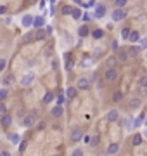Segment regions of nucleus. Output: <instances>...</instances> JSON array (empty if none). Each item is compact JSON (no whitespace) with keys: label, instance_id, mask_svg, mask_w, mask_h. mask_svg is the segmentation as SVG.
I'll use <instances>...</instances> for the list:
<instances>
[{"label":"nucleus","instance_id":"1","mask_svg":"<svg viewBox=\"0 0 147 156\" xmlns=\"http://www.w3.org/2000/svg\"><path fill=\"white\" fill-rule=\"evenodd\" d=\"M81 139H83V130L81 128H73V132L69 135V141L75 144V142H80Z\"/></svg>","mask_w":147,"mask_h":156},{"label":"nucleus","instance_id":"2","mask_svg":"<svg viewBox=\"0 0 147 156\" xmlns=\"http://www.w3.org/2000/svg\"><path fill=\"white\" fill-rule=\"evenodd\" d=\"M104 78L107 82H114V80L118 78V70H116V68H107L106 73H104Z\"/></svg>","mask_w":147,"mask_h":156},{"label":"nucleus","instance_id":"3","mask_svg":"<svg viewBox=\"0 0 147 156\" xmlns=\"http://www.w3.org/2000/svg\"><path fill=\"white\" fill-rule=\"evenodd\" d=\"M33 80H35V73H33V71H29V73H26V75L21 78V85L23 87H28V85L33 83Z\"/></svg>","mask_w":147,"mask_h":156},{"label":"nucleus","instance_id":"4","mask_svg":"<svg viewBox=\"0 0 147 156\" xmlns=\"http://www.w3.org/2000/svg\"><path fill=\"white\" fill-rule=\"evenodd\" d=\"M76 89H80V90H88L90 89V80L88 78H78Z\"/></svg>","mask_w":147,"mask_h":156},{"label":"nucleus","instance_id":"5","mask_svg":"<svg viewBox=\"0 0 147 156\" xmlns=\"http://www.w3.org/2000/svg\"><path fill=\"white\" fill-rule=\"evenodd\" d=\"M125 17H126L125 9H116V11H112V19H114V21H123Z\"/></svg>","mask_w":147,"mask_h":156},{"label":"nucleus","instance_id":"6","mask_svg":"<svg viewBox=\"0 0 147 156\" xmlns=\"http://www.w3.org/2000/svg\"><path fill=\"white\" fill-rule=\"evenodd\" d=\"M33 19H35V16H23V19H21V24L24 26V28H29V26H33Z\"/></svg>","mask_w":147,"mask_h":156},{"label":"nucleus","instance_id":"7","mask_svg":"<svg viewBox=\"0 0 147 156\" xmlns=\"http://www.w3.org/2000/svg\"><path fill=\"white\" fill-rule=\"evenodd\" d=\"M118 151H119V144H118V142H112V144L107 146V151H106V153H107V154H111V156H114Z\"/></svg>","mask_w":147,"mask_h":156},{"label":"nucleus","instance_id":"8","mask_svg":"<svg viewBox=\"0 0 147 156\" xmlns=\"http://www.w3.org/2000/svg\"><path fill=\"white\" fill-rule=\"evenodd\" d=\"M11 123H12V116H11V114H4V116L0 118V125L4 128H7Z\"/></svg>","mask_w":147,"mask_h":156},{"label":"nucleus","instance_id":"9","mask_svg":"<svg viewBox=\"0 0 147 156\" xmlns=\"http://www.w3.org/2000/svg\"><path fill=\"white\" fill-rule=\"evenodd\" d=\"M90 35V30H88V26H80L78 28V36H81V38H85V36H88Z\"/></svg>","mask_w":147,"mask_h":156},{"label":"nucleus","instance_id":"10","mask_svg":"<svg viewBox=\"0 0 147 156\" xmlns=\"http://www.w3.org/2000/svg\"><path fill=\"white\" fill-rule=\"evenodd\" d=\"M76 87H68V89H66V97H68V99H75V97H76Z\"/></svg>","mask_w":147,"mask_h":156},{"label":"nucleus","instance_id":"11","mask_svg":"<svg viewBox=\"0 0 147 156\" xmlns=\"http://www.w3.org/2000/svg\"><path fill=\"white\" fill-rule=\"evenodd\" d=\"M104 16H106V7L104 5H97V7H95V17L100 19V17H104Z\"/></svg>","mask_w":147,"mask_h":156},{"label":"nucleus","instance_id":"12","mask_svg":"<svg viewBox=\"0 0 147 156\" xmlns=\"http://www.w3.org/2000/svg\"><path fill=\"white\" fill-rule=\"evenodd\" d=\"M23 123H24V127H33V125H35V114L26 116V118L23 120Z\"/></svg>","mask_w":147,"mask_h":156},{"label":"nucleus","instance_id":"13","mask_svg":"<svg viewBox=\"0 0 147 156\" xmlns=\"http://www.w3.org/2000/svg\"><path fill=\"white\" fill-rule=\"evenodd\" d=\"M140 52V47H137V45H132L130 49H128V57H137Z\"/></svg>","mask_w":147,"mask_h":156},{"label":"nucleus","instance_id":"14","mask_svg":"<svg viewBox=\"0 0 147 156\" xmlns=\"http://www.w3.org/2000/svg\"><path fill=\"white\" fill-rule=\"evenodd\" d=\"M118 109H111L109 113H107V121H116L118 120Z\"/></svg>","mask_w":147,"mask_h":156},{"label":"nucleus","instance_id":"15","mask_svg":"<svg viewBox=\"0 0 147 156\" xmlns=\"http://www.w3.org/2000/svg\"><path fill=\"white\" fill-rule=\"evenodd\" d=\"M43 24H45L43 16H42V17H35V19H33V26H35L36 30H38V28H43Z\"/></svg>","mask_w":147,"mask_h":156},{"label":"nucleus","instance_id":"16","mask_svg":"<svg viewBox=\"0 0 147 156\" xmlns=\"http://www.w3.org/2000/svg\"><path fill=\"white\" fill-rule=\"evenodd\" d=\"M90 35L93 36V38H95V40H100V38H102V36H104V30L97 28V30H93V31H92Z\"/></svg>","mask_w":147,"mask_h":156},{"label":"nucleus","instance_id":"17","mask_svg":"<svg viewBox=\"0 0 147 156\" xmlns=\"http://www.w3.org/2000/svg\"><path fill=\"white\" fill-rule=\"evenodd\" d=\"M45 35H47V31L43 28H38L35 31V40H42V38H45Z\"/></svg>","mask_w":147,"mask_h":156},{"label":"nucleus","instance_id":"18","mask_svg":"<svg viewBox=\"0 0 147 156\" xmlns=\"http://www.w3.org/2000/svg\"><path fill=\"white\" fill-rule=\"evenodd\" d=\"M12 82H14V76H12V75H7V76L2 78V85H4V87H9Z\"/></svg>","mask_w":147,"mask_h":156},{"label":"nucleus","instance_id":"19","mask_svg":"<svg viewBox=\"0 0 147 156\" xmlns=\"http://www.w3.org/2000/svg\"><path fill=\"white\" fill-rule=\"evenodd\" d=\"M63 106H56L52 108V116H56V118H59V116H63Z\"/></svg>","mask_w":147,"mask_h":156},{"label":"nucleus","instance_id":"20","mask_svg":"<svg viewBox=\"0 0 147 156\" xmlns=\"http://www.w3.org/2000/svg\"><path fill=\"white\" fill-rule=\"evenodd\" d=\"M128 40H130V42H139L140 40V35H139V31H130V36H128Z\"/></svg>","mask_w":147,"mask_h":156},{"label":"nucleus","instance_id":"21","mask_svg":"<svg viewBox=\"0 0 147 156\" xmlns=\"http://www.w3.org/2000/svg\"><path fill=\"white\" fill-rule=\"evenodd\" d=\"M54 101V94L52 92H47L45 95H43V104H50Z\"/></svg>","mask_w":147,"mask_h":156},{"label":"nucleus","instance_id":"22","mask_svg":"<svg viewBox=\"0 0 147 156\" xmlns=\"http://www.w3.org/2000/svg\"><path fill=\"white\" fill-rule=\"evenodd\" d=\"M9 141L12 144H17V142H21V137H19V134H9Z\"/></svg>","mask_w":147,"mask_h":156},{"label":"nucleus","instance_id":"23","mask_svg":"<svg viewBox=\"0 0 147 156\" xmlns=\"http://www.w3.org/2000/svg\"><path fill=\"white\" fill-rule=\"evenodd\" d=\"M132 144H133V146H140V144H142V135H140V134H135V135H133Z\"/></svg>","mask_w":147,"mask_h":156},{"label":"nucleus","instance_id":"24","mask_svg":"<svg viewBox=\"0 0 147 156\" xmlns=\"http://www.w3.org/2000/svg\"><path fill=\"white\" fill-rule=\"evenodd\" d=\"M123 101V94L121 92H114L112 94V102H121Z\"/></svg>","mask_w":147,"mask_h":156},{"label":"nucleus","instance_id":"25","mask_svg":"<svg viewBox=\"0 0 147 156\" xmlns=\"http://www.w3.org/2000/svg\"><path fill=\"white\" fill-rule=\"evenodd\" d=\"M71 16H73V19H81V11H80V9H73V11H71Z\"/></svg>","mask_w":147,"mask_h":156},{"label":"nucleus","instance_id":"26","mask_svg":"<svg viewBox=\"0 0 147 156\" xmlns=\"http://www.w3.org/2000/svg\"><path fill=\"white\" fill-rule=\"evenodd\" d=\"M112 2H114V5H116L118 9H123L126 5V2H128V0H112Z\"/></svg>","mask_w":147,"mask_h":156},{"label":"nucleus","instance_id":"27","mask_svg":"<svg viewBox=\"0 0 147 156\" xmlns=\"http://www.w3.org/2000/svg\"><path fill=\"white\" fill-rule=\"evenodd\" d=\"M130 31H132V30L123 28V30H121V38H123V40H128V36H130Z\"/></svg>","mask_w":147,"mask_h":156},{"label":"nucleus","instance_id":"28","mask_svg":"<svg viewBox=\"0 0 147 156\" xmlns=\"http://www.w3.org/2000/svg\"><path fill=\"white\" fill-rule=\"evenodd\" d=\"M118 59H119V61H126V59H128V52L119 50V52H118Z\"/></svg>","mask_w":147,"mask_h":156},{"label":"nucleus","instance_id":"29","mask_svg":"<svg viewBox=\"0 0 147 156\" xmlns=\"http://www.w3.org/2000/svg\"><path fill=\"white\" fill-rule=\"evenodd\" d=\"M142 120H144V118H142V116H139V118H135V121H133L132 128H139L140 125H142Z\"/></svg>","mask_w":147,"mask_h":156},{"label":"nucleus","instance_id":"30","mask_svg":"<svg viewBox=\"0 0 147 156\" xmlns=\"http://www.w3.org/2000/svg\"><path fill=\"white\" fill-rule=\"evenodd\" d=\"M7 95H9L7 89H0V101H5L7 99Z\"/></svg>","mask_w":147,"mask_h":156},{"label":"nucleus","instance_id":"31","mask_svg":"<svg viewBox=\"0 0 147 156\" xmlns=\"http://www.w3.org/2000/svg\"><path fill=\"white\" fill-rule=\"evenodd\" d=\"M139 87H142V89H147V76H142L139 80Z\"/></svg>","mask_w":147,"mask_h":156},{"label":"nucleus","instance_id":"32","mask_svg":"<svg viewBox=\"0 0 147 156\" xmlns=\"http://www.w3.org/2000/svg\"><path fill=\"white\" fill-rule=\"evenodd\" d=\"M64 102H66V97H64L63 94H59L57 95V106H63Z\"/></svg>","mask_w":147,"mask_h":156},{"label":"nucleus","instance_id":"33","mask_svg":"<svg viewBox=\"0 0 147 156\" xmlns=\"http://www.w3.org/2000/svg\"><path fill=\"white\" fill-rule=\"evenodd\" d=\"M66 59H68V56H66ZM73 66H75L73 59H68V61H66V70H68V71H69V70H73Z\"/></svg>","mask_w":147,"mask_h":156},{"label":"nucleus","instance_id":"34","mask_svg":"<svg viewBox=\"0 0 147 156\" xmlns=\"http://www.w3.org/2000/svg\"><path fill=\"white\" fill-rule=\"evenodd\" d=\"M24 42H33L35 40V33H29V35H24V38H23Z\"/></svg>","mask_w":147,"mask_h":156},{"label":"nucleus","instance_id":"35","mask_svg":"<svg viewBox=\"0 0 147 156\" xmlns=\"http://www.w3.org/2000/svg\"><path fill=\"white\" fill-rule=\"evenodd\" d=\"M4 114H7V108L4 102H0V116H4Z\"/></svg>","mask_w":147,"mask_h":156},{"label":"nucleus","instance_id":"36","mask_svg":"<svg viewBox=\"0 0 147 156\" xmlns=\"http://www.w3.org/2000/svg\"><path fill=\"white\" fill-rule=\"evenodd\" d=\"M71 11H73V7L71 5H64L63 7V14L66 16V14H71Z\"/></svg>","mask_w":147,"mask_h":156},{"label":"nucleus","instance_id":"37","mask_svg":"<svg viewBox=\"0 0 147 156\" xmlns=\"http://www.w3.org/2000/svg\"><path fill=\"white\" fill-rule=\"evenodd\" d=\"M71 156H83V149L76 148L75 151H73V154H71Z\"/></svg>","mask_w":147,"mask_h":156},{"label":"nucleus","instance_id":"38","mask_svg":"<svg viewBox=\"0 0 147 156\" xmlns=\"http://www.w3.org/2000/svg\"><path fill=\"white\" fill-rule=\"evenodd\" d=\"M97 144H99V135H97V137H92V139H90V146H93V148H95Z\"/></svg>","mask_w":147,"mask_h":156},{"label":"nucleus","instance_id":"39","mask_svg":"<svg viewBox=\"0 0 147 156\" xmlns=\"http://www.w3.org/2000/svg\"><path fill=\"white\" fill-rule=\"evenodd\" d=\"M5 66H7V61L5 59H0V71L5 70Z\"/></svg>","mask_w":147,"mask_h":156},{"label":"nucleus","instance_id":"40","mask_svg":"<svg viewBox=\"0 0 147 156\" xmlns=\"http://www.w3.org/2000/svg\"><path fill=\"white\" fill-rule=\"evenodd\" d=\"M38 9H40V11H43V9H45V0H40V4H38Z\"/></svg>","mask_w":147,"mask_h":156},{"label":"nucleus","instance_id":"41","mask_svg":"<svg viewBox=\"0 0 147 156\" xmlns=\"http://www.w3.org/2000/svg\"><path fill=\"white\" fill-rule=\"evenodd\" d=\"M81 19H83V21H90L92 17H90V14H83V17H81Z\"/></svg>","mask_w":147,"mask_h":156},{"label":"nucleus","instance_id":"42","mask_svg":"<svg viewBox=\"0 0 147 156\" xmlns=\"http://www.w3.org/2000/svg\"><path fill=\"white\" fill-rule=\"evenodd\" d=\"M24 149H26V142H21L19 144V151H24Z\"/></svg>","mask_w":147,"mask_h":156},{"label":"nucleus","instance_id":"43","mask_svg":"<svg viewBox=\"0 0 147 156\" xmlns=\"http://www.w3.org/2000/svg\"><path fill=\"white\" fill-rule=\"evenodd\" d=\"M140 104V101H137V99H133V102H132V108H137Z\"/></svg>","mask_w":147,"mask_h":156},{"label":"nucleus","instance_id":"44","mask_svg":"<svg viewBox=\"0 0 147 156\" xmlns=\"http://www.w3.org/2000/svg\"><path fill=\"white\" fill-rule=\"evenodd\" d=\"M43 127H45V121H40V123H38V130H42Z\"/></svg>","mask_w":147,"mask_h":156},{"label":"nucleus","instance_id":"45","mask_svg":"<svg viewBox=\"0 0 147 156\" xmlns=\"http://www.w3.org/2000/svg\"><path fill=\"white\" fill-rule=\"evenodd\" d=\"M83 141H85V142H88V144H90V137H88V135H83Z\"/></svg>","mask_w":147,"mask_h":156},{"label":"nucleus","instance_id":"46","mask_svg":"<svg viewBox=\"0 0 147 156\" xmlns=\"http://www.w3.org/2000/svg\"><path fill=\"white\" fill-rule=\"evenodd\" d=\"M5 11H7V7H4V5H2V7H0V14H4Z\"/></svg>","mask_w":147,"mask_h":156},{"label":"nucleus","instance_id":"47","mask_svg":"<svg viewBox=\"0 0 147 156\" xmlns=\"http://www.w3.org/2000/svg\"><path fill=\"white\" fill-rule=\"evenodd\" d=\"M0 156H11V153H9V151H4V153H2Z\"/></svg>","mask_w":147,"mask_h":156},{"label":"nucleus","instance_id":"48","mask_svg":"<svg viewBox=\"0 0 147 156\" xmlns=\"http://www.w3.org/2000/svg\"><path fill=\"white\" fill-rule=\"evenodd\" d=\"M75 2H78V4H80V5H83V2H81V0H75Z\"/></svg>","mask_w":147,"mask_h":156},{"label":"nucleus","instance_id":"49","mask_svg":"<svg viewBox=\"0 0 147 156\" xmlns=\"http://www.w3.org/2000/svg\"><path fill=\"white\" fill-rule=\"evenodd\" d=\"M145 135H147V130H145Z\"/></svg>","mask_w":147,"mask_h":156}]
</instances>
